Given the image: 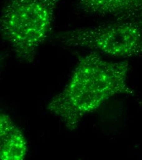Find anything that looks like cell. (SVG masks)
Returning a JSON list of instances; mask_svg holds the SVG:
<instances>
[{"label":"cell","instance_id":"1","mask_svg":"<svg viewBox=\"0 0 142 160\" xmlns=\"http://www.w3.org/2000/svg\"><path fill=\"white\" fill-rule=\"evenodd\" d=\"M129 70L127 61H107L91 51L79 59L69 81L50 101L47 110L74 131L85 117L110 98L134 94L127 84Z\"/></svg>","mask_w":142,"mask_h":160},{"label":"cell","instance_id":"3","mask_svg":"<svg viewBox=\"0 0 142 160\" xmlns=\"http://www.w3.org/2000/svg\"><path fill=\"white\" fill-rule=\"evenodd\" d=\"M67 47L82 48L115 58L142 55V21L115 22L66 31L56 37Z\"/></svg>","mask_w":142,"mask_h":160},{"label":"cell","instance_id":"4","mask_svg":"<svg viewBox=\"0 0 142 160\" xmlns=\"http://www.w3.org/2000/svg\"><path fill=\"white\" fill-rule=\"evenodd\" d=\"M78 5L92 15L142 21V0H78Z\"/></svg>","mask_w":142,"mask_h":160},{"label":"cell","instance_id":"5","mask_svg":"<svg viewBox=\"0 0 142 160\" xmlns=\"http://www.w3.org/2000/svg\"><path fill=\"white\" fill-rule=\"evenodd\" d=\"M28 153V143L21 129L4 113L0 114V158L24 160Z\"/></svg>","mask_w":142,"mask_h":160},{"label":"cell","instance_id":"2","mask_svg":"<svg viewBox=\"0 0 142 160\" xmlns=\"http://www.w3.org/2000/svg\"><path fill=\"white\" fill-rule=\"evenodd\" d=\"M61 1H6L1 14V32L18 59L26 63L33 61L50 30L55 10Z\"/></svg>","mask_w":142,"mask_h":160}]
</instances>
